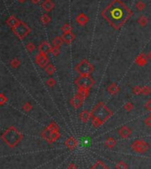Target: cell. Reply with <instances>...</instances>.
<instances>
[{
  "label": "cell",
  "instance_id": "obj_9",
  "mask_svg": "<svg viewBox=\"0 0 151 169\" xmlns=\"http://www.w3.org/2000/svg\"><path fill=\"white\" fill-rule=\"evenodd\" d=\"M35 63L41 68H45L48 66V64H50V60L46 54H44L43 52H39L35 56Z\"/></svg>",
  "mask_w": 151,
  "mask_h": 169
},
{
  "label": "cell",
  "instance_id": "obj_38",
  "mask_svg": "<svg viewBox=\"0 0 151 169\" xmlns=\"http://www.w3.org/2000/svg\"><path fill=\"white\" fill-rule=\"evenodd\" d=\"M141 89H142V87L136 86L133 89V93L136 96H140V95H141Z\"/></svg>",
  "mask_w": 151,
  "mask_h": 169
},
{
  "label": "cell",
  "instance_id": "obj_35",
  "mask_svg": "<svg viewBox=\"0 0 151 169\" xmlns=\"http://www.w3.org/2000/svg\"><path fill=\"white\" fill-rule=\"evenodd\" d=\"M26 50L29 52V53H32L35 50V46L33 43H28L26 44Z\"/></svg>",
  "mask_w": 151,
  "mask_h": 169
},
{
  "label": "cell",
  "instance_id": "obj_32",
  "mask_svg": "<svg viewBox=\"0 0 151 169\" xmlns=\"http://www.w3.org/2000/svg\"><path fill=\"white\" fill-rule=\"evenodd\" d=\"M61 30L63 31L64 34H66V33H72V26L70 24H65L63 27H62Z\"/></svg>",
  "mask_w": 151,
  "mask_h": 169
},
{
  "label": "cell",
  "instance_id": "obj_16",
  "mask_svg": "<svg viewBox=\"0 0 151 169\" xmlns=\"http://www.w3.org/2000/svg\"><path fill=\"white\" fill-rule=\"evenodd\" d=\"M80 120L82 123H87L88 121L91 120V112H88V110H83L80 113Z\"/></svg>",
  "mask_w": 151,
  "mask_h": 169
},
{
  "label": "cell",
  "instance_id": "obj_34",
  "mask_svg": "<svg viewBox=\"0 0 151 169\" xmlns=\"http://www.w3.org/2000/svg\"><path fill=\"white\" fill-rule=\"evenodd\" d=\"M47 127L50 128V130H52V131H59V127L56 122H51Z\"/></svg>",
  "mask_w": 151,
  "mask_h": 169
},
{
  "label": "cell",
  "instance_id": "obj_39",
  "mask_svg": "<svg viewBox=\"0 0 151 169\" xmlns=\"http://www.w3.org/2000/svg\"><path fill=\"white\" fill-rule=\"evenodd\" d=\"M7 102H8L7 97H5V95L4 93H1L0 94V105H4Z\"/></svg>",
  "mask_w": 151,
  "mask_h": 169
},
{
  "label": "cell",
  "instance_id": "obj_10",
  "mask_svg": "<svg viewBox=\"0 0 151 169\" xmlns=\"http://www.w3.org/2000/svg\"><path fill=\"white\" fill-rule=\"evenodd\" d=\"M149 61V58L145 53H141L139 54L136 59H135V64L138 65L139 67H145L147 66Z\"/></svg>",
  "mask_w": 151,
  "mask_h": 169
},
{
  "label": "cell",
  "instance_id": "obj_41",
  "mask_svg": "<svg viewBox=\"0 0 151 169\" xmlns=\"http://www.w3.org/2000/svg\"><path fill=\"white\" fill-rule=\"evenodd\" d=\"M145 108H146L148 111L151 112V99L148 100V101L146 102V104H145Z\"/></svg>",
  "mask_w": 151,
  "mask_h": 169
},
{
  "label": "cell",
  "instance_id": "obj_47",
  "mask_svg": "<svg viewBox=\"0 0 151 169\" xmlns=\"http://www.w3.org/2000/svg\"><path fill=\"white\" fill-rule=\"evenodd\" d=\"M150 117H151V112H150Z\"/></svg>",
  "mask_w": 151,
  "mask_h": 169
},
{
  "label": "cell",
  "instance_id": "obj_22",
  "mask_svg": "<svg viewBox=\"0 0 151 169\" xmlns=\"http://www.w3.org/2000/svg\"><path fill=\"white\" fill-rule=\"evenodd\" d=\"M63 43H64V41H63V39H62L61 36H56V37L53 39V41H52L53 46L57 47V48H60V46L63 44Z\"/></svg>",
  "mask_w": 151,
  "mask_h": 169
},
{
  "label": "cell",
  "instance_id": "obj_19",
  "mask_svg": "<svg viewBox=\"0 0 151 169\" xmlns=\"http://www.w3.org/2000/svg\"><path fill=\"white\" fill-rule=\"evenodd\" d=\"M62 39L64 41V43L67 44H70L74 39H75V36L73 34V33H66V34H63L62 35Z\"/></svg>",
  "mask_w": 151,
  "mask_h": 169
},
{
  "label": "cell",
  "instance_id": "obj_15",
  "mask_svg": "<svg viewBox=\"0 0 151 169\" xmlns=\"http://www.w3.org/2000/svg\"><path fill=\"white\" fill-rule=\"evenodd\" d=\"M42 7H43V9L45 12L50 13V12H51V11L54 9L55 4L53 3L52 0H44V1L43 2V4H42Z\"/></svg>",
  "mask_w": 151,
  "mask_h": 169
},
{
  "label": "cell",
  "instance_id": "obj_37",
  "mask_svg": "<svg viewBox=\"0 0 151 169\" xmlns=\"http://www.w3.org/2000/svg\"><path fill=\"white\" fill-rule=\"evenodd\" d=\"M124 109L126 110V112L133 111V104L132 102H127V103L125 104V105H124Z\"/></svg>",
  "mask_w": 151,
  "mask_h": 169
},
{
  "label": "cell",
  "instance_id": "obj_14",
  "mask_svg": "<svg viewBox=\"0 0 151 169\" xmlns=\"http://www.w3.org/2000/svg\"><path fill=\"white\" fill-rule=\"evenodd\" d=\"M83 100L80 98V97H79V96H74V97L71 98V100H70V104H71V105L74 108V109H79L81 105H82V104H83Z\"/></svg>",
  "mask_w": 151,
  "mask_h": 169
},
{
  "label": "cell",
  "instance_id": "obj_20",
  "mask_svg": "<svg viewBox=\"0 0 151 169\" xmlns=\"http://www.w3.org/2000/svg\"><path fill=\"white\" fill-rule=\"evenodd\" d=\"M20 21V20H18L14 15H11L7 20H6V25L9 26L11 28H13L14 26L18 24V22Z\"/></svg>",
  "mask_w": 151,
  "mask_h": 169
},
{
  "label": "cell",
  "instance_id": "obj_7",
  "mask_svg": "<svg viewBox=\"0 0 151 169\" xmlns=\"http://www.w3.org/2000/svg\"><path fill=\"white\" fill-rule=\"evenodd\" d=\"M131 148L133 151H135L137 153L144 154L150 150V145L144 140L139 139V140H135L132 143Z\"/></svg>",
  "mask_w": 151,
  "mask_h": 169
},
{
  "label": "cell",
  "instance_id": "obj_43",
  "mask_svg": "<svg viewBox=\"0 0 151 169\" xmlns=\"http://www.w3.org/2000/svg\"><path fill=\"white\" fill-rule=\"evenodd\" d=\"M67 169H77V168H76V165L74 163H71V164L68 166V168Z\"/></svg>",
  "mask_w": 151,
  "mask_h": 169
},
{
  "label": "cell",
  "instance_id": "obj_11",
  "mask_svg": "<svg viewBox=\"0 0 151 169\" xmlns=\"http://www.w3.org/2000/svg\"><path fill=\"white\" fill-rule=\"evenodd\" d=\"M133 134L132 129L127 127V126H123L122 127H120V129L119 130V135L120 136V137H122L123 139H126L128 137H130Z\"/></svg>",
  "mask_w": 151,
  "mask_h": 169
},
{
  "label": "cell",
  "instance_id": "obj_21",
  "mask_svg": "<svg viewBox=\"0 0 151 169\" xmlns=\"http://www.w3.org/2000/svg\"><path fill=\"white\" fill-rule=\"evenodd\" d=\"M77 96L80 97L83 101L87 99V97H88L89 95V90H83V89H79L77 93H76Z\"/></svg>",
  "mask_w": 151,
  "mask_h": 169
},
{
  "label": "cell",
  "instance_id": "obj_3",
  "mask_svg": "<svg viewBox=\"0 0 151 169\" xmlns=\"http://www.w3.org/2000/svg\"><path fill=\"white\" fill-rule=\"evenodd\" d=\"M23 135L14 127H8L1 136V139L10 148H14L22 140Z\"/></svg>",
  "mask_w": 151,
  "mask_h": 169
},
{
  "label": "cell",
  "instance_id": "obj_36",
  "mask_svg": "<svg viewBox=\"0 0 151 169\" xmlns=\"http://www.w3.org/2000/svg\"><path fill=\"white\" fill-rule=\"evenodd\" d=\"M128 166L124 161H119L116 164V169H127Z\"/></svg>",
  "mask_w": 151,
  "mask_h": 169
},
{
  "label": "cell",
  "instance_id": "obj_6",
  "mask_svg": "<svg viewBox=\"0 0 151 169\" xmlns=\"http://www.w3.org/2000/svg\"><path fill=\"white\" fill-rule=\"evenodd\" d=\"M75 69L76 72L80 73V75H90L94 71V67L88 60L82 59L76 66Z\"/></svg>",
  "mask_w": 151,
  "mask_h": 169
},
{
  "label": "cell",
  "instance_id": "obj_8",
  "mask_svg": "<svg viewBox=\"0 0 151 169\" xmlns=\"http://www.w3.org/2000/svg\"><path fill=\"white\" fill-rule=\"evenodd\" d=\"M42 137L43 139H45L48 143H54L59 139L60 133H59V131H52L50 128L46 127L42 132Z\"/></svg>",
  "mask_w": 151,
  "mask_h": 169
},
{
  "label": "cell",
  "instance_id": "obj_40",
  "mask_svg": "<svg viewBox=\"0 0 151 169\" xmlns=\"http://www.w3.org/2000/svg\"><path fill=\"white\" fill-rule=\"evenodd\" d=\"M54 57H57L59 54H60V49L57 48V47H55V46H52L51 48V52H50Z\"/></svg>",
  "mask_w": 151,
  "mask_h": 169
},
{
  "label": "cell",
  "instance_id": "obj_28",
  "mask_svg": "<svg viewBox=\"0 0 151 169\" xmlns=\"http://www.w3.org/2000/svg\"><path fill=\"white\" fill-rule=\"evenodd\" d=\"M21 66V61L18 58H14L12 61H11V67L14 69L18 68Z\"/></svg>",
  "mask_w": 151,
  "mask_h": 169
},
{
  "label": "cell",
  "instance_id": "obj_5",
  "mask_svg": "<svg viewBox=\"0 0 151 169\" xmlns=\"http://www.w3.org/2000/svg\"><path fill=\"white\" fill-rule=\"evenodd\" d=\"M13 32L14 33V35L21 40L24 39L27 36H28V34L31 32V29L30 27L26 24L25 22L23 21H19L18 24L16 26H14L13 28H12Z\"/></svg>",
  "mask_w": 151,
  "mask_h": 169
},
{
  "label": "cell",
  "instance_id": "obj_2",
  "mask_svg": "<svg viewBox=\"0 0 151 169\" xmlns=\"http://www.w3.org/2000/svg\"><path fill=\"white\" fill-rule=\"evenodd\" d=\"M112 115V112L102 102L97 103L91 111V123L95 127H99Z\"/></svg>",
  "mask_w": 151,
  "mask_h": 169
},
{
  "label": "cell",
  "instance_id": "obj_46",
  "mask_svg": "<svg viewBox=\"0 0 151 169\" xmlns=\"http://www.w3.org/2000/svg\"><path fill=\"white\" fill-rule=\"evenodd\" d=\"M18 1H19L20 3H24V2H25L26 0H18Z\"/></svg>",
  "mask_w": 151,
  "mask_h": 169
},
{
  "label": "cell",
  "instance_id": "obj_26",
  "mask_svg": "<svg viewBox=\"0 0 151 169\" xmlns=\"http://www.w3.org/2000/svg\"><path fill=\"white\" fill-rule=\"evenodd\" d=\"M148 22H149V19L144 15H141L138 20V23L141 27H146L148 25Z\"/></svg>",
  "mask_w": 151,
  "mask_h": 169
},
{
  "label": "cell",
  "instance_id": "obj_12",
  "mask_svg": "<svg viewBox=\"0 0 151 169\" xmlns=\"http://www.w3.org/2000/svg\"><path fill=\"white\" fill-rule=\"evenodd\" d=\"M51 46H50V44L48 43V42H46V41H43V42H42L41 44H40V45L38 46V50H39V52H43V53H44V54H46V55H48L49 53L51 52Z\"/></svg>",
  "mask_w": 151,
  "mask_h": 169
},
{
  "label": "cell",
  "instance_id": "obj_29",
  "mask_svg": "<svg viewBox=\"0 0 151 169\" xmlns=\"http://www.w3.org/2000/svg\"><path fill=\"white\" fill-rule=\"evenodd\" d=\"M135 7L137 8V10H138V11H141H141H143V10L145 9L146 4H145V3H144L143 1L140 0V1H138V2L136 3Z\"/></svg>",
  "mask_w": 151,
  "mask_h": 169
},
{
  "label": "cell",
  "instance_id": "obj_1",
  "mask_svg": "<svg viewBox=\"0 0 151 169\" xmlns=\"http://www.w3.org/2000/svg\"><path fill=\"white\" fill-rule=\"evenodd\" d=\"M132 11L120 0H113L102 12V15L116 30L119 29L132 16Z\"/></svg>",
  "mask_w": 151,
  "mask_h": 169
},
{
  "label": "cell",
  "instance_id": "obj_4",
  "mask_svg": "<svg viewBox=\"0 0 151 169\" xmlns=\"http://www.w3.org/2000/svg\"><path fill=\"white\" fill-rule=\"evenodd\" d=\"M74 82L78 89L83 90H90L95 85V80L90 75H80Z\"/></svg>",
  "mask_w": 151,
  "mask_h": 169
},
{
  "label": "cell",
  "instance_id": "obj_24",
  "mask_svg": "<svg viewBox=\"0 0 151 169\" xmlns=\"http://www.w3.org/2000/svg\"><path fill=\"white\" fill-rule=\"evenodd\" d=\"M90 169H110L102 161L98 160L96 163H95V165Z\"/></svg>",
  "mask_w": 151,
  "mask_h": 169
},
{
  "label": "cell",
  "instance_id": "obj_18",
  "mask_svg": "<svg viewBox=\"0 0 151 169\" xmlns=\"http://www.w3.org/2000/svg\"><path fill=\"white\" fill-rule=\"evenodd\" d=\"M88 21H89L88 17L84 13H80L76 18V22L80 26H85Z\"/></svg>",
  "mask_w": 151,
  "mask_h": 169
},
{
  "label": "cell",
  "instance_id": "obj_30",
  "mask_svg": "<svg viewBox=\"0 0 151 169\" xmlns=\"http://www.w3.org/2000/svg\"><path fill=\"white\" fill-rule=\"evenodd\" d=\"M32 109H33V105H32V104L29 103V102L25 103V104L23 105V106H22V110H23L24 112H26V113H29V112H31Z\"/></svg>",
  "mask_w": 151,
  "mask_h": 169
},
{
  "label": "cell",
  "instance_id": "obj_13",
  "mask_svg": "<svg viewBox=\"0 0 151 169\" xmlns=\"http://www.w3.org/2000/svg\"><path fill=\"white\" fill-rule=\"evenodd\" d=\"M107 91L109 92V94L112 95V96H116L119 93L120 91V88L119 87V85L115 82L110 83L108 87H107Z\"/></svg>",
  "mask_w": 151,
  "mask_h": 169
},
{
  "label": "cell",
  "instance_id": "obj_33",
  "mask_svg": "<svg viewBox=\"0 0 151 169\" xmlns=\"http://www.w3.org/2000/svg\"><path fill=\"white\" fill-rule=\"evenodd\" d=\"M56 83H57L56 80H55L54 78H52V77L49 78V79L47 80V82H46V84H47V86H48L49 88H53V87L56 85Z\"/></svg>",
  "mask_w": 151,
  "mask_h": 169
},
{
  "label": "cell",
  "instance_id": "obj_23",
  "mask_svg": "<svg viewBox=\"0 0 151 169\" xmlns=\"http://www.w3.org/2000/svg\"><path fill=\"white\" fill-rule=\"evenodd\" d=\"M44 69H45L46 73H47L48 75H50V76L53 75V74L55 73V72H56V67H55V66H54L53 64H51V63L48 64V66H47Z\"/></svg>",
  "mask_w": 151,
  "mask_h": 169
},
{
  "label": "cell",
  "instance_id": "obj_31",
  "mask_svg": "<svg viewBox=\"0 0 151 169\" xmlns=\"http://www.w3.org/2000/svg\"><path fill=\"white\" fill-rule=\"evenodd\" d=\"M150 93V87H149V86H143L142 87V89H141V95H143V96H149Z\"/></svg>",
  "mask_w": 151,
  "mask_h": 169
},
{
  "label": "cell",
  "instance_id": "obj_17",
  "mask_svg": "<svg viewBox=\"0 0 151 169\" xmlns=\"http://www.w3.org/2000/svg\"><path fill=\"white\" fill-rule=\"evenodd\" d=\"M65 145H66L69 150H74L76 147L78 146V141L76 140L74 137L71 136V137H69V138L65 142Z\"/></svg>",
  "mask_w": 151,
  "mask_h": 169
},
{
  "label": "cell",
  "instance_id": "obj_25",
  "mask_svg": "<svg viewBox=\"0 0 151 169\" xmlns=\"http://www.w3.org/2000/svg\"><path fill=\"white\" fill-rule=\"evenodd\" d=\"M116 145H117V141L113 137H109L105 142V145L108 148H113L116 146Z\"/></svg>",
  "mask_w": 151,
  "mask_h": 169
},
{
  "label": "cell",
  "instance_id": "obj_42",
  "mask_svg": "<svg viewBox=\"0 0 151 169\" xmlns=\"http://www.w3.org/2000/svg\"><path fill=\"white\" fill-rule=\"evenodd\" d=\"M144 122H145V125H146L147 127H151V117L146 118Z\"/></svg>",
  "mask_w": 151,
  "mask_h": 169
},
{
  "label": "cell",
  "instance_id": "obj_45",
  "mask_svg": "<svg viewBox=\"0 0 151 169\" xmlns=\"http://www.w3.org/2000/svg\"><path fill=\"white\" fill-rule=\"evenodd\" d=\"M147 56H148V58H149V59H150L151 60V50L149 51V53L147 54Z\"/></svg>",
  "mask_w": 151,
  "mask_h": 169
},
{
  "label": "cell",
  "instance_id": "obj_44",
  "mask_svg": "<svg viewBox=\"0 0 151 169\" xmlns=\"http://www.w3.org/2000/svg\"><path fill=\"white\" fill-rule=\"evenodd\" d=\"M40 1H41V0H31V2H32L33 4H36L40 3Z\"/></svg>",
  "mask_w": 151,
  "mask_h": 169
},
{
  "label": "cell",
  "instance_id": "obj_27",
  "mask_svg": "<svg viewBox=\"0 0 151 169\" xmlns=\"http://www.w3.org/2000/svg\"><path fill=\"white\" fill-rule=\"evenodd\" d=\"M41 21H42L43 24H49L50 21H51V18L50 17V15H48L47 13H43L42 15V17H41Z\"/></svg>",
  "mask_w": 151,
  "mask_h": 169
}]
</instances>
